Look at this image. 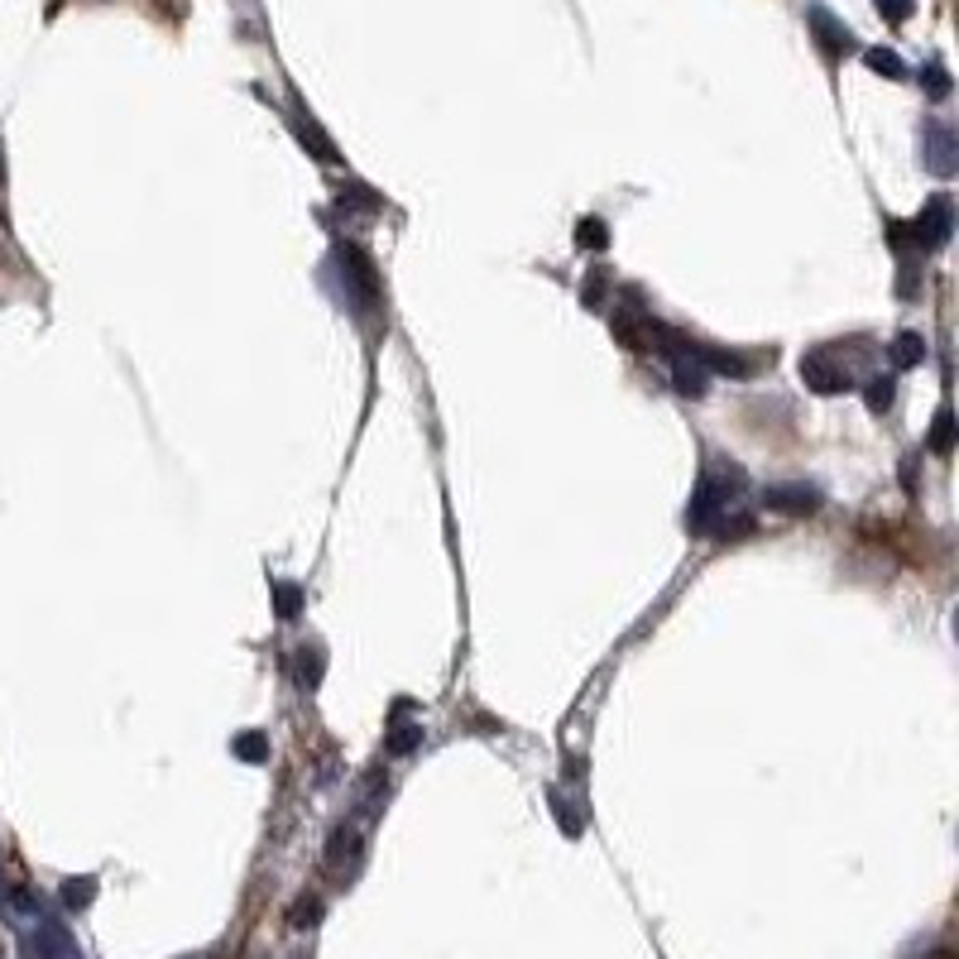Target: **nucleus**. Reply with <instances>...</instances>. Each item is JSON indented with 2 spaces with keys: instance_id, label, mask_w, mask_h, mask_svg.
<instances>
[{
  "instance_id": "6e6552de",
  "label": "nucleus",
  "mask_w": 959,
  "mask_h": 959,
  "mask_svg": "<svg viewBox=\"0 0 959 959\" xmlns=\"http://www.w3.org/2000/svg\"><path fill=\"white\" fill-rule=\"evenodd\" d=\"M921 149H926L931 173L950 178L959 168V140H955V130L945 125V120H926V130H921Z\"/></svg>"
},
{
  "instance_id": "5701e85b",
  "label": "nucleus",
  "mask_w": 959,
  "mask_h": 959,
  "mask_svg": "<svg viewBox=\"0 0 959 959\" xmlns=\"http://www.w3.org/2000/svg\"><path fill=\"white\" fill-rule=\"evenodd\" d=\"M878 15H888L892 24H902L912 15V0H878Z\"/></svg>"
},
{
  "instance_id": "dca6fc26",
  "label": "nucleus",
  "mask_w": 959,
  "mask_h": 959,
  "mask_svg": "<svg viewBox=\"0 0 959 959\" xmlns=\"http://www.w3.org/2000/svg\"><path fill=\"white\" fill-rule=\"evenodd\" d=\"M92 897H96V878H68L63 883V907H68V912L92 907Z\"/></svg>"
},
{
  "instance_id": "2eb2a0df",
  "label": "nucleus",
  "mask_w": 959,
  "mask_h": 959,
  "mask_svg": "<svg viewBox=\"0 0 959 959\" xmlns=\"http://www.w3.org/2000/svg\"><path fill=\"white\" fill-rule=\"evenodd\" d=\"M892 394H897V380H892V374H878V380L864 384V404H868L873 412H888V408H892Z\"/></svg>"
},
{
  "instance_id": "b1692460",
  "label": "nucleus",
  "mask_w": 959,
  "mask_h": 959,
  "mask_svg": "<svg viewBox=\"0 0 959 959\" xmlns=\"http://www.w3.org/2000/svg\"><path fill=\"white\" fill-rule=\"evenodd\" d=\"M322 916V902L317 897H308V902H298V912H293V926H312V921Z\"/></svg>"
},
{
  "instance_id": "f03ea898",
  "label": "nucleus",
  "mask_w": 959,
  "mask_h": 959,
  "mask_svg": "<svg viewBox=\"0 0 959 959\" xmlns=\"http://www.w3.org/2000/svg\"><path fill=\"white\" fill-rule=\"evenodd\" d=\"M336 264L346 274V298L360 302V308H374L380 302V274H374V260L350 240H336Z\"/></svg>"
},
{
  "instance_id": "412c9836",
  "label": "nucleus",
  "mask_w": 959,
  "mask_h": 959,
  "mask_svg": "<svg viewBox=\"0 0 959 959\" xmlns=\"http://www.w3.org/2000/svg\"><path fill=\"white\" fill-rule=\"evenodd\" d=\"M418 744H422V730H418V724H404V730H394V739H388V754L404 758V754H412Z\"/></svg>"
},
{
  "instance_id": "a211bd4d",
  "label": "nucleus",
  "mask_w": 959,
  "mask_h": 959,
  "mask_svg": "<svg viewBox=\"0 0 959 959\" xmlns=\"http://www.w3.org/2000/svg\"><path fill=\"white\" fill-rule=\"evenodd\" d=\"M274 610H278V619H293L302 610V586H293V580H278V586H274Z\"/></svg>"
},
{
  "instance_id": "ddd939ff",
  "label": "nucleus",
  "mask_w": 959,
  "mask_h": 959,
  "mask_svg": "<svg viewBox=\"0 0 959 959\" xmlns=\"http://www.w3.org/2000/svg\"><path fill=\"white\" fill-rule=\"evenodd\" d=\"M293 672H298V686H308V691H317L322 686V648H298L293 652Z\"/></svg>"
},
{
  "instance_id": "9b49d317",
  "label": "nucleus",
  "mask_w": 959,
  "mask_h": 959,
  "mask_svg": "<svg viewBox=\"0 0 959 959\" xmlns=\"http://www.w3.org/2000/svg\"><path fill=\"white\" fill-rule=\"evenodd\" d=\"M921 360H926V336L921 332H897L892 336V365L912 370V365H921Z\"/></svg>"
},
{
  "instance_id": "f3484780",
  "label": "nucleus",
  "mask_w": 959,
  "mask_h": 959,
  "mask_svg": "<svg viewBox=\"0 0 959 959\" xmlns=\"http://www.w3.org/2000/svg\"><path fill=\"white\" fill-rule=\"evenodd\" d=\"M864 63H868L873 72H883V77H907V63L892 53V48H868Z\"/></svg>"
},
{
  "instance_id": "4468645a",
  "label": "nucleus",
  "mask_w": 959,
  "mask_h": 959,
  "mask_svg": "<svg viewBox=\"0 0 959 959\" xmlns=\"http://www.w3.org/2000/svg\"><path fill=\"white\" fill-rule=\"evenodd\" d=\"M931 452H936V456L955 452V412L950 408H940L936 422H931Z\"/></svg>"
},
{
  "instance_id": "9d476101",
  "label": "nucleus",
  "mask_w": 959,
  "mask_h": 959,
  "mask_svg": "<svg viewBox=\"0 0 959 959\" xmlns=\"http://www.w3.org/2000/svg\"><path fill=\"white\" fill-rule=\"evenodd\" d=\"M293 135H298V140H302V144H308V149H312V159H322V164H336V144L322 135V125H317V120H312L308 111H298V116H293Z\"/></svg>"
},
{
  "instance_id": "f257e3e1",
  "label": "nucleus",
  "mask_w": 959,
  "mask_h": 959,
  "mask_svg": "<svg viewBox=\"0 0 959 959\" xmlns=\"http://www.w3.org/2000/svg\"><path fill=\"white\" fill-rule=\"evenodd\" d=\"M739 490H744V470H739V466L710 470V476L696 484V494H691L686 528L691 532H715V524L730 514V494H739Z\"/></svg>"
},
{
  "instance_id": "aec40b11",
  "label": "nucleus",
  "mask_w": 959,
  "mask_h": 959,
  "mask_svg": "<svg viewBox=\"0 0 959 959\" xmlns=\"http://www.w3.org/2000/svg\"><path fill=\"white\" fill-rule=\"evenodd\" d=\"M576 240H580L586 250H604V245H610V230H604L600 216H586V221L576 226Z\"/></svg>"
},
{
  "instance_id": "6ab92c4d",
  "label": "nucleus",
  "mask_w": 959,
  "mask_h": 959,
  "mask_svg": "<svg viewBox=\"0 0 959 959\" xmlns=\"http://www.w3.org/2000/svg\"><path fill=\"white\" fill-rule=\"evenodd\" d=\"M921 87H926L931 101H945V96H950V72H945L940 63H926L921 68Z\"/></svg>"
},
{
  "instance_id": "20e7f679",
  "label": "nucleus",
  "mask_w": 959,
  "mask_h": 959,
  "mask_svg": "<svg viewBox=\"0 0 959 959\" xmlns=\"http://www.w3.org/2000/svg\"><path fill=\"white\" fill-rule=\"evenodd\" d=\"M820 504H825V494H820V484H811V480H787V484H768V490H763V508H772V514H782V518H806V514H816Z\"/></svg>"
},
{
  "instance_id": "39448f33",
  "label": "nucleus",
  "mask_w": 959,
  "mask_h": 959,
  "mask_svg": "<svg viewBox=\"0 0 959 959\" xmlns=\"http://www.w3.org/2000/svg\"><path fill=\"white\" fill-rule=\"evenodd\" d=\"M806 24L811 34H816V48L830 63H840L844 53H854V29H849L844 20L830 15V5H806Z\"/></svg>"
},
{
  "instance_id": "423d86ee",
  "label": "nucleus",
  "mask_w": 959,
  "mask_h": 959,
  "mask_svg": "<svg viewBox=\"0 0 959 959\" xmlns=\"http://www.w3.org/2000/svg\"><path fill=\"white\" fill-rule=\"evenodd\" d=\"M691 356L700 360L706 374H730V380H754L763 370V356L754 350H724V346H691Z\"/></svg>"
},
{
  "instance_id": "7ed1b4c3",
  "label": "nucleus",
  "mask_w": 959,
  "mask_h": 959,
  "mask_svg": "<svg viewBox=\"0 0 959 959\" xmlns=\"http://www.w3.org/2000/svg\"><path fill=\"white\" fill-rule=\"evenodd\" d=\"M912 230H916L921 254L945 250V245H950V236H955V202L945 197V192H936V197L926 202V212L912 216Z\"/></svg>"
},
{
  "instance_id": "f8f14e48",
  "label": "nucleus",
  "mask_w": 959,
  "mask_h": 959,
  "mask_svg": "<svg viewBox=\"0 0 959 959\" xmlns=\"http://www.w3.org/2000/svg\"><path fill=\"white\" fill-rule=\"evenodd\" d=\"M230 754H236L240 763H269V739H264L260 730H245L230 739Z\"/></svg>"
},
{
  "instance_id": "1a4fd4ad",
  "label": "nucleus",
  "mask_w": 959,
  "mask_h": 959,
  "mask_svg": "<svg viewBox=\"0 0 959 959\" xmlns=\"http://www.w3.org/2000/svg\"><path fill=\"white\" fill-rule=\"evenodd\" d=\"M24 959H77V950H72V940H68L63 926L44 921V926L24 940Z\"/></svg>"
},
{
  "instance_id": "0eeeda50",
  "label": "nucleus",
  "mask_w": 959,
  "mask_h": 959,
  "mask_svg": "<svg viewBox=\"0 0 959 959\" xmlns=\"http://www.w3.org/2000/svg\"><path fill=\"white\" fill-rule=\"evenodd\" d=\"M801 380H806L811 394H825V398L849 394V370L835 365L830 350H806V356H801Z\"/></svg>"
},
{
  "instance_id": "4be33fe9",
  "label": "nucleus",
  "mask_w": 959,
  "mask_h": 959,
  "mask_svg": "<svg viewBox=\"0 0 959 959\" xmlns=\"http://www.w3.org/2000/svg\"><path fill=\"white\" fill-rule=\"evenodd\" d=\"M552 811H556V820H562V835H572V840H576V835H580V816H576V811L566 806L562 796H552Z\"/></svg>"
}]
</instances>
